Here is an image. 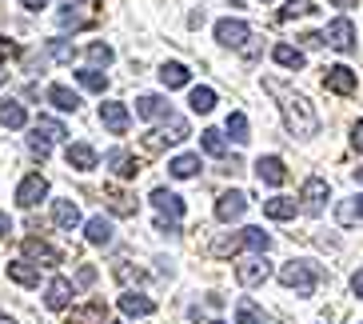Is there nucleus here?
Here are the masks:
<instances>
[{"instance_id": "nucleus-1", "label": "nucleus", "mask_w": 363, "mask_h": 324, "mask_svg": "<svg viewBox=\"0 0 363 324\" xmlns=\"http://www.w3.org/2000/svg\"><path fill=\"white\" fill-rule=\"evenodd\" d=\"M264 92L279 104L284 129H288L291 136H315V129H320V117H315V108L308 104V97H303V92L288 88L279 76H264Z\"/></svg>"}, {"instance_id": "nucleus-2", "label": "nucleus", "mask_w": 363, "mask_h": 324, "mask_svg": "<svg viewBox=\"0 0 363 324\" xmlns=\"http://www.w3.org/2000/svg\"><path fill=\"white\" fill-rule=\"evenodd\" d=\"M320 281H323V269L311 264V260H288L279 269V284L284 288H296V296H315Z\"/></svg>"}, {"instance_id": "nucleus-3", "label": "nucleus", "mask_w": 363, "mask_h": 324, "mask_svg": "<svg viewBox=\"0 0 363 324\" xmlns=\"http://www.w3.org/2000/svg\"><path fill=\"white\" fill-rule=\"evenodd\" d=\"M188 132H192V129H188V120H184V117H176V112H168L160 129L144 132V148H148V152H160V148H168V144L188 141Z\"/></svg>"}, {"instance_id": "nucleus-4", "label": "nucleus", "mask_w": 363, "mask_h": 324, "mask_svg": "<svg viewBox=\"0 0 363 324\" xmlns=\"http://www.w3.org/2000/svg\"><path fill=\"white\" fill-rule=\"evenodd\" d=\"M267 276H272V264H267L264 256H244L235 260V281L244 284V288H256V284H264Z\"/></svg>"}, {"instance_id": "nucleus-5", "label": "nucleus", "mask_w": 363, "mask_h": 324, "mask_svg": "<svg viewBox=\"0 0 363 324\" xmlns=\"http://www.w3.org/2000/svg\"><path fill=\"white\" fill-rule=\"evenodd\" d=\"M323 205H328V180H320V176L303 180V193H299V212L320 216Z\"/></svg>"}, {"instance_id": "nucleus-6", "label": "nucleus", "mask_w": 363, "mask_h": 324, "mask_svg": "<svg viewBox=\"0 0 363 324\" xmlns=\"http://www.w3.org/2000/svg\"><path fill=\"white\" fill-rule=\"evenodd\" d=\"M244 212H247V196L240 193V188L216 196V220H220V225H232V220H240Z\"/></svg>"}, {"instance_id": "nucleus-7", "label": "nucleus", "mask_w": 363, "mask_h": 324, "mask_svg": "<svg viewBox=\"0 0 363 324\" xmlns=\"http://www.w3.org/2000/svg\"><path fill=\"white\" fill-rule=\"evenodd\" d=\"M323 44H331L335 53H355V24L347 16L328 24V33H323Z\"/></svg>"}, {"instance_id": "nucleus-8", "label": "nucleus", "mask_w": 363, "mask_h": 324, "mask_svg": "<svg viewBox=\"0 0 363 324\" xmlns=\"http://www.w3.org/2000/svg\"><path fill=\"white\" fill-rule=\"evenodd\" d=\"M44 196H48V180H44L40 173H28L21 184H16V205L21 208H36Z\"/></svg>"}, {"instance_id": "nucleus-9", "label": "nucleus", "mask_w": 363, "mask_h": 324, "mask_svg": "<svg viewBox=\"0 0 363 324\" xmlns=\"http://www.w3.org/2000/svg\"><path fill=\"white\" fill-rule=\"evenodd\" d=\"M323 88H328V92H335V97H352L355 88H359V76H355L347 65H335V68H328V72H323Z\"/></svg>"}, {"instance_id": "nucleus-10", "label": "nucleus", "mask_w": 363, "mask_h": 324, "mask_svg": "<svg viewBox=\"0 0 363 324\" xmlns=\"http://www.w3.org/2000/svg\"><path fill=\"white\" fill-rule=\"evenodd\" d=\"M100 124H104L108 132H128V124H132V112H128V104H120V100H104L100 104Z\"/></svg>"}, {"instance_id": "nucleus-11", "label": "nucleus", "mask_w": 363, "mask_h": 324, "mask_svg": "<svg viewBox=\"0 0 363 324\" xmlns=\"http://www.w3.org/2000/svg\"><path fill=\"white\" fill-rule=\"evenodd\" d=\"M21 260H28V264H40V269H56L60 264V252L52 249V244H44V240H36V237H28L24 240V256Z\"/></svg>"}, {"instance_id": "nucleus-12", "label": "nucleus", "mask_w": 363, "mask_h": 324, "mask_svg": "<svg viewBox=\"0 0 363 324\" xmlns=\"http://www.w3.org/2000/svg\"><path fill=\"white\" fill-rule=\"evenodd\" d=\"M247 36H252V28H247L244 21H235V16H228V21L216 24V40L224 44V48H244Z\"/></svg>"}, {"instance_id": "nucleus-13", "label": "nucleus", "mask_w": 363, "mask_h": 324, "mask_svg": "<svg viewBox=\"0 0 363 324\" xmlns=\"http://www.w3.org/2000/svg\"><path fill=\"white\" fill-rule=\"evenodd\" d=\"M65 161H68V168H76V173H92V168L100 164V156H96L92 144H68Z\"/></svg>"}, {"instance_id": "nucleus-14", "label": "nucleus", "mask_w": 363, "mask_h": 324, "mask_svg": "<svg viewBox=\"0 0 363 324\" xmlns=\"http://www.w3.org/2000/svg\"><path fill=\"white\" fill-rule=\"evenodd\" d=\"M72 296H76L72 281H65V276H56V281L48 284V292H44V304H48L52 313H65L68 304H72Z\"/></svg>"}, {"instance_id": "nucleus-15", "label": "nucleus", "mask_w": 363, "mask_h": 324, "mask_svg": "<svg viewBox=\"0 0 363 324\" xmlns=\"http://www.w3.org/2000/svg\"><path fill=\"white\" fill-rule=\"evenodd\" d=\"M104 164H108V168H112V173L120 176V180H132V176L140 173L136 156H132L128 148H112V152H104Z\"/></svg>"}, {"instance_id": "nucleus-16", "label": "nucleus", "mask_w": 363, "mask_h": 324, "mask_svg": "<svg viewBox=\"0 0 363 324\" xmlns=\"http://www.w3.org/2000/svg\"><path fill=\"white\" fill-rule=\"evenodd\" d=\"M152 205H156V212L164 220H180L184 216V196L168 193V188H152Z\"/></svg>"}, {"instance_id": "nucleus-17", "label": "nucleus", "mask_w": 363, "mask_h": 324, "mask_svg": "<svg viewBox=\"0 0 363 324\" xmlns=\"http://www.w3.org/2000/svg\"><path fill=\"white\" fill-rule=\"evenodd\" d=\"M256 176H259V184L279 188V184L288 180V168H284V161H279V156H259V161H256Z\"/></svg>"}, {"instance_id": "nucleus-18", "label": "nucleus", "mask_w": 363, "mask_h": 324, "mask_svg": "<svg viewBox=\"0 0 363 324\" xmlns=\"http://www.w3.org/2000/svg\"><path fill=\"white\" fill-rule=\"evenodd\" d=\"M172 112V104L164 97H156V92H144V97L136 100V117L140 120H164Z\"/></svg>"}, {"instance_id": "nucleus-19", "label": "nucleus", "mask_w": 363, "mask_h": 324, "mask_svg": "<svg viewBox=\"0 0 363 324\" xmlns=\"http://www.w3.org/2000/svg\"><path fill=\"white\" fill-rule=\"evenodd\" d=\"M120 313L124 316H152L156 313V301L144 296V292H124V296H120Z\"/></svg>"}, {"instance_id": "nucleus-20", "label": "nucleus", "mask_w": 363, "mask_h": 324, "mask_svg": "<svg viewBox=\"0 0 363 324\" xmlns=\"http://www.w3.org/2000/svg\"><path fill=\"white\" fill-rule=\"evenodd\" d=\"M112 232H116V228H112V220H108V216H92V220L84 225V237H88V244H96V249H104V244H112Z\"/></svg>"}, {"instance_id": "nucleus-21", "label": "nucleus", "mask_w": 363, "mask_h": 324, "mask_svg": "<svg viewBox=\"0 0 363 324\" xmlns=\"http://www.w3.org/2000/svg\"><path fill=\"white\" fill-rule=\"evenodd\" d=\"M52 220H56V228H65V232L80 228V208H76V200H52Z\"/></svg>"}, {"instance_id": "nucleus-22", "label": "nucleus", "mask_w": 363, "mask_h": 324, "mask_svg": "<svg viewBox=\"0 0 363 324\" xmlns=\"http://www.w3.org/2000/svg\"><path fill=\"white\" fill-rule=\"evenodd\" d=\"M296 212H299V205L291 200V196H272V200H264V216H267V220H291Z\"/></svg>"}, {"instance_id": "nucleus-23", "label": "nucleus", "mask_w": 363, "mask_h": 324, "mask_svg": "<svg viewBox=\"0 0 363 324\" xmlns=\"http://www.w3.org/2000/svg\"><path fill=\"white\" fill-rule=\"evenodd\" d=\"M240 249H252V256H264L272 249V232H264V228H244L240 232Z\"/></svg>"}, {"instance_id": "nucleus-24", "label": "nucleus", "mask_w": 363, "mask_h": 324, "mask_svg": "<svg viewBox=\"0 0 363 324\" xmlns=\"http://www.w3.org/2000/svg\"><path fill=\"white\" fill-rule=\"evenodd\" d=\"M200 168H203V164H200V156H196V152H180V156L168 164V173L176 176V180H192Z\"/></svg>"}, {"instance_id": "nucleus-25", "label": "nucleus", "mask_w": 363, "mask_h": 324, "mask_svg": "<svg viewBox=\"0 0 363 324\" xmlns=\"http://www.w3.org/2000/svg\"><path fill=\"white\" fill-rule=\"evenodd\" d=\"M192 80V72H188V65H180V60H168V65L160 68V85L164 88H184Z\"/></svg>"}, {"instance_id": "nucleus-26", "label": "nucleus", "mask_w": 363, "mask_h": 324, "mask_svg": "<svg viewBox=\"0 0 363 324\" xmlns=\"http://www.w3.org/2000/svg\"><path fill=\"white\" fill-rule=\"evenodd\" d=\"M272 56H276L279 68H291V72H299V68L308 65V56L299 53V48H291V44H276V48H272Z\"/></svg>"}, {"instance_id": "nucleus-27", "label": "nucleus", "mask_w": 363, "mask_h": 324, "mask_svg": "<svg viewBox=\"0 0 363 324\" xmlns=\"http://www.w3.org/2000/svg\"><path fill=\"white\" fill-rule=\"evenodd\" d=\"M104 200H108V208H112L116 216H136V196H128L124 188H108Z\"/></svg>"}, {"instance_id": "nucleus-28", "label": "nucleus", "mask_w": 363, "mask_h": 324, "mask_svg": "<svg viewBox=\"0 0 363 324\" xmlns=\"http://www.w3.org/2000/svg\"><path fill=\"white\" fill-rule=\"evenodd\" d=\"M0 124H4V129H24V124H28V112H24L21 100H4V104H0Z\"/></svg>"}, {"instance_id": "nucleus-29", "label": "nucleus", "mask_w": 363, "mask_h": 324, "mask_svg": "<svg viewBox=\"0 0 363 324\" xmlns=\"http://www.w3.org/2000/svg\"><path fill=\"white\" fill-rule=\"evenodd\" d=\"M48 100H52L60 112H76V108L84 104V100H80V92H72V88H65V85H52V88H48Z\"/></svg>"}, {"instance_id": "nucleus-30", "label": "nucleus", "mask_w": 363, "mask_h": 324, "mask_svg": "<svg viewBox=\"0 0 363 324\" xmlns=\"http://www.w3.org/2000/svg\"><path fill=\"white\" fill-rule=\"evenodd\" d=\"M9 276H12L16 284H24V288L40 284V269H33L28 260H9Z\"/></svg>"}, {"instance_id": "nucleus-31", "label": "nucleus", "mask_w": 363, "mask_h": 324, "mask_svg": "<svg viewBox=\"0 0 363 324\" xmlns=\"http://www.w3.org/2000/svg\"><path fill=\"white\" fill-rule=\"evenodd\" d=\"M72 56H76L72 40H48V48H44V56H40V65H48V60H60V65H72Z\"/></svg>"}, {"instance_id": "nucleus-32", "label": "nucleus", "mask_w": 363, "mask_h": 324, "mask_svg": "<svg viewBox=\"0 0 363 324\" xmlns=\"http://www.w3.org/2000/svg\"><path fill=\"white\" fill-rule=\"evenodd\" d=\"M200 148L208 152V156H228V141L220 129H203L200 132Z\"/></svg>"}, {"instance_id": "nucleus-33", "label": "nucleus", "mask_w": 363, "mask_h": 324, "mask_svg": "<svg viewBox=\"0 0 363 324\" xmlns=\"http://www.w3.org/2000/svg\"><path fill=\"white\" fill-rule=\"evenodd\" d=\"M235 324H267V316L256 308V301H235Z\"/></svg>"}, {"instance_id": "nucleus-34", "label": "nucleus", "mask_w": 363, "mask_h": 324, "mask_svg": "<svg viewBox=\"0 0 363 324\" xmlns=\"http://www.w3.org/2000/svg\"><path fill=\"white\" fill-rule=\"evenodd\" d=\"M104 304L100 301H92V304H84V308H72V324H104Z\"/></svg>"}, {"instance_id": "nucleus-35", "label": "nucleus", "mask_w": 363, "mask_h": 324, "mask_svg": "<svg viewBox=\"0 0 363 324\" xmlns=\"http://www.w3.org/2000/svg\"><path fill=\"white\" fill-rule=\"evenodd\" d=\"M76 85L88 88V92H104V88H108V72H96V68H80V72H76Z\"/></svg>"}, {"instance_id": "nucleus-36", "label": "nucleus", "mask_w": 363, "mask_h": 324, "mask_svg": "<svg viewBox=\"0 0 363 324\" xmlns=\"http://www.w3.org/2000/svg\"><path fill=\"white\" fill-rule=\"evenodd\" d=\"M188 108H192V112H212V108H216V92H212L208 85L192 88V97H188Z\"/></svg>"}, {"instance_id": "nucleus-37", "label": "nucleus", "mask_w": 363, "mask_h": 324, "mask_svg": "<svg viewBox=\"0 0 363 324\" xmlns=\"http://www.w3.org/2000/svg\"><path fill=\"white\" fill-rule=\"evenodd\" d=\"M112 60H116V53H112L108 44H100V40L88 44V68H96V72H100V68H108Z\"/></svg>"}, {"instance_id": "nucleus-38", "label": "nucleus", "mask_w": 363, "mask_h": 324, "mask_svg": "<svg viewBox=\"0 0 363 324\" xmlns=\"http://www.w3.org/2000/svg\"><path fill=\"white\" fill-rule=\"evenodd\" d=\"M33 129L40 132L44 141H65V136H68V129L60 124V120H52V117H40V120L33 124Z\"/></svg>"}, {"instance_id": "nucleus-39", "label": "nucleus", "mask_w": 363, "mask_h": 324, "mask_svg": "<svg viewBox=\"0 0 363 324\" xmlns=\"http://www.w3.org/2000/svg\"><path fill=\"white\" fill-rule=\"evenodd\" d=\"M228 136H232L235 144L252 141V136H247V117H244V112H232V117H228Z\"/></svg>"}, {"instance_id": "nucleus-40", "label": "nucleus", "mask_w": 363, "mask_h": 324, "mask_svg": "<svg viewBox=\"0 0 363 324\" xmlns=\"http://www.w3.org/2000/svg\"><path fill=\"white\" fill-rule=\"evenodd\" d=\"M335 220H340V228H352L359 216H355V205L352 200H340V208H335Z\"/></svg>"}, {"instance_id": "nucleus-41", "label": "nucleus", "mask_w": 363, "mask_h": 324, "mask_svg": "<svg viewBox=\"0 0 363 324\" xmlns=\"http://www.w3.org/2000/svg\"><path fill=\"white\" fill-rule=\"evenodd\" d=\"M28 148H33L36 156H40V161H44V156H52V141H44V136H40L36 129H33V136H28Z\"/></svg>"}, {"instance_id": "nucleus-42", "label": "nucleus", "mask_w": 363, "mask_h": 324, "mask_svg": "<svg viewBox=\"0 0 363 324\" xmlns=\"http://www.w3.org/2000/svg\"><path fill=\"white\" fill-rule=\"evenodd\" d=\"M303 12H315V9H311V0H288V4H284V21L303 16Z\"/></svg>"}, {"instance_id": "nucleus-43", "label": "nucleus", "mask_w": 363, "mask_h": 324, "mask_svg": "<svg viewBox=\"0 0 363 324\" xmlns=\"http://www.w3.org/2000/svg\"><path fill=\"white\" fill-rule=\"evenodd\" d=\"M156 232H160V237H180V220H156Z\"/></svg>"}, {"instance_id": "nucleus-44", "label": "nucleus", "mask_w": 363, "mask_h": 324, "mask_svg": "<svg viewBox=\"0 0 363 324\" xmlns=\"http://www.w3.org/2000/svg\"><path fill=\"white\" fill-rule=\"evenodd\" d=\"M16 53H21V44L9 40V36H0V60H12Z\"/></svg>"}, {"instance_id": "nucleus-45", "label": "nucleus", "mask_w": 363, "mask_h": 324, "mask_svg": "<svg viewBox=\"0 0 363 324\" xmlns=\"http://www.w3.org/2000/svg\"><path fill=\"white\" fill-rule=\"evenodd\" d=\"M84 16H72V12H60V28H72V33H76V28H84Z\"/></svg>"}, {"instance_id": "nucleus-46", "label": "nucleus", "mask_w": 363, "mask_h": 324, "mask_svg": "<svg viewBox=\"0 0 363 324\" xmlns=\"http://www.w3.org/2000/svg\"><path fill=\"white\" fill-rule=\"evenodd\" d=\"M92 281H96V269H92V264H84V269L76 272V284H80V288H88Z\"/></svg>"}, {"instance_id": "nucleus-47", "label": "nucleus", "mask_w": 363, "mask_h": 324, "mask_svg": "<svg viewBox=\"0 0 363 324\" xmlns=\"http://www.w3.org/2000/svg\"><path fill=\"white\" fill-rule=\"evenodd\" d=\"M352 148L363 156V120H355V129H352Z\"/></svg>"}, {"instance_id": "nucleus-48", "label": "nucleus", "mask_w": 363, "mask_h": 324, "mask_svg": "<svg viewBox=\"0 0 363 324\" xmlns=\"http://www.w3.org/2000/svg\"><path fill=\"white\" fill-rule=\"evenodd\" d=\"M352 292L363 301V269H355V276H352Z\"/></svg>"}, {"instance_id": "nucleus-49", "label": "nucleus", "mask_w": 363, "mask_h": 324, "mask_svg": "<svg viewBox=\"0 0 363 324\" xmlns=\"http://www.w3.org/2000/svg\"><path fill=\"white\" fill-rule=\"evenodd\" d=\"M116 276H120V281H132V269H128V264H120ZM136 281H144V272H136Z\"/></svg>"}, {"instance_id": "nucleus-50", "label": "nucleus", "mask_w": 363, "mask_h": 324, "mask_svg": "<svg viewBox=\"0 0 363 324\" xmlns=\"http://www.w3.org/2000/svg\"><path fill=\"white\" fill-rule=\"evenodd\" d=\"M9 232H12V216L0 212V237H9Z\"/></svg>"}, {"instance_id": "nucleus-51", "label": "nucleus", "mask_w": 363, "mask_h": 324, "mask_svg": "<svg viewBox=\"0 0 363 324\" xmlns=\"http://www.w3.org/2000/svg\"><path fill=\"white\" fill-rule=\"evenodd\" d=\"M21 4H24L28 12H40V9H48V0H21Z\"/></svg>"}, {"instance_id": "nucleus-52", "label": "nucleus", "mask_w": 363, "mask_h": 324, "mask_svg": "<svg viewBox=\"0 0 363 324\" xmlns=\"http://www.w3.org/2000/svg\"><path fill=\"white\" fill-rule=\"evenodd\" d=\"M303 44H308V48H320V44H323V33H308V36H303Z\"/></svg>"}, {"instance_id": "nucleus-53", "label": "nucleus", "mask_w": 363, "mask_h": 324, "mask_svg": "<svg viewBox=\"0 0 363 324\" xmlns=\"http://www.w3.org/2000/svg\"><path fill=\"white\" fill-rule=\"evenodd\" d=\"M335 9H355V0H331Z\"/></svg>"}, {"instance_id": "nucleus-54", "label": "nucleus", "mask_w": 363, "mask_h": 324, "mask_svg": "<svg viewBox=\"0 0 363 324\" xmlns=\"http://www.w3.org/2000/svg\"><path fill=\"white\" fill-rule=\"evenodd\" d=\"M352 205H355V216H363V193H359V196H355Z\"/></svg>"}, {"instance_id": "nucleus-55", "label": "nucleus", "mask_w": 363, "mask_h": 324, "mask_svg": "<svg viewBox=\"0 0 363 324\" xmlns=\"http://www.w3.org/2000/svg\"><path fill=\"white\" fill-rule=\"evenodd\" d=\"M68 9H72V4H80V9H88V4H92V0H65Z\"/></svg>"}, {"instance_id": "nucleus-56", "label": "nucleus", "mask_w": 363, "mask_h": 324, "mask_svg": "<svg viewBox=\"0 0 363 324\" xmlns=\"http://www.w3.org/2000/svg\"><path fill=\"white\" fill-rule=\"evenodd\" d=\"M0 324H16V320H12V316H9V313H0Z\"/></svg>"}, {"instance_id": "nucleus-57", "label": "nucleus", "mask_w": 363, "mask_h": 324, "mask_svg": "<svg viewBox=\"0 0 363 324\" xmlns=\"http://www.w3.org/2000/svg\"><path fill=\"white\" fill-rule=\"evenodd\" d=\"M4 80H9V72H4V68H0V85H4Z\"/></svg>"}, {"instance_id": "nucleus-58", "label": "nucleus", "mask_w": 363, "mask_h": 324, "mask_svg": "<svg viewBox=\"0 0 363 324\" xmlns=\"http://www.w3.org/2000/svg\"><path fill=\"white\" fill-rule=\"evenodd\" d=\"M212 324H224V320H212Z\"/></svg>"}, {"instance_id": "nucleus-59", "label": "nucleus", "mask_w": 363, "mask_h": 324, "mask_svg": "<svg viewBox=\"0 0 363 324\" xmlns=\"http://www.w3.org/2000/svg\"><path fill=\"white\" fill-rule=\"evenodd\" d=\"M264 4H267V0H264Z\"/></svg>"}]
</instances>
